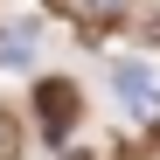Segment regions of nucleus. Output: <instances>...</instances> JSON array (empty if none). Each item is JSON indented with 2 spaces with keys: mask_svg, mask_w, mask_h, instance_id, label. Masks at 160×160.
<instances>
[{
  "mask_svg": "<svg viewBox=\"0 0 160 160\" xmlns=\"http://www.w3.org/2000/svg\"><path fill=\"white\" fill-rule=\"evenodd\" d=\"M112 98L125 104L132 118H160V77H153V63L118 56V63H112Z\"/></svg>",
  "mask_w": 160,
  "mask_h": 160,
  "instance_id": "nucleus-1",
  "label": "nucleus"
},
{
  "mask_svg": "<svg viewBox=\"0 0 160 160\" xmlns=\"http://www.w3.org/2000/svg\"><path fill=\"white\" fill-rule=\"evenodd\" d=\"M35 112H42V132H49V139H63V132L77 125V112H84V98H77L70 77H49V84L35 91Z\"/></svg>",
  "mask_w": 160,
  "mask_h": 160,
  "instance_id": "nucleus-2",
  "label": "nucleus"
},
{
  "mask_svg": "<svg viewBox=\"0 0 160 160\" xmlns=\"http://www.w3.org/2000/svg\"><path fill=\"white\" fill-rule=\"evenodd\" d=\"M42 49V21H0V70H28Z\"/></svg>",
  "mask_w": 160,
  "mask_h": 160,
  "instance_id": "nucleus-3",
  "label": "nucleus"
},
{
  "mask_svg": "<svg viewBox=\"0 0 160 160\" xmlns=\"http://www.w3.org/2000/svg\"><path fill=\"white\" fill-rule=\"evenodd\" d=\"M14 146V125H7V112H0V153H7Z\"/></svg>",
  "mask_w": 160,
  "mask_h": 160,
  "instance_id": "nucleus-4",
  "label": "nucleus"
}]
</instances>
